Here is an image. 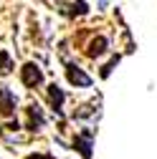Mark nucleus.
Segmentation results:
<instances>
[{
    "mask_svg": "<svg viewBox=\"0 0 157 159\" xmlns=\"http://www.w3.org/2000/svg\"><path fill=\"white\" fill-rule=\"evenodd\" d=\"M66 76H69V81H71L74 86H84V89H86V86H91V78H89L81 68H78V66H74V63H69V66H66Z\"/></svg>",
    "mask_w": 157,
    "mask_h": 159,
    "instance_id": "3",
    "label": "nucleus"
},
{
    "mask_svg": "<svg viewBox=\"0 0 157 159\" xmlns=\"http://www.w3.org/2000/svg\"><path fill=\"white\" fill-rule=\"evenodd\" d=\"M21 81H23V86H28V89H36V86H41L43 84V71L38 68V63H26L23 68H21Z\"/></svg>",
    "mask_w": 157,
    "mask_h": 159,
    "instance_id": "1",
    "label": "nucleus"
},
{
    "mask_svg": "<svg viewBox=\"0 0 157 159\" xmlns=\"http://www.w3.org/2000/svg\"><path fill=\"white\" fill-rule=\"evenodd\" d=\"M107 46H109V43H107V38L99 35V38H94V41L89 43V51H86V53H89L91 58H99V56L107 53Z\"/></svg>",
    "mask_w": 157,
    "mask_h": 159,
    "instance_id": "7",
    "label": "nucleus"
},
{
    "mask_svg": "<svg viewBox=\"0 0 157 159\" xmlns=\"http://www.w3.org/2000/svg\"><path fill=\"white\" fill-rule=\"evenodd\" d=\"M64 98H66V96H64V91L58 89L56 84H51V86H48V101H51V106H53V111H56V114H64V111H61V109H64Z\"/></svg>",
    "mask_w": 157,
    "mask_h": 159,
    "instance_id": "6",
    "label": "nucleus"
},
{
    "mask_svg": "<svg viewBox=\"0 0 157 159\" xmlns=\"http://www.w3.org/2000/svg\"><path fill=\"white\" fill-rule=\"evenodd\" d=\"M15 114V93L8 86H0V116H13Z\"/></svg>",
    "mask_w": 157,
    "mask_h": 159,
    "instance_id": "2",
    "label": "nucleus"
},
{
    "mask_svg": "<svg viewBox=\"0 0 157 159\" xmlns=\"http://www.w3.org/2000/svg\"><path fill=\"white\" fill-rule=\"evenodd\" d=\"M117 63H119V56H114V58H112V61H109V63H107V66H104V71H102V76H104V78H107V76H109V73H112V68H114V66H117Z\"/></svg>",
    "mask_w": 157,
    "mask_h": 159,
    "instance_id": "9",
    "label": "nucleus"
},
{
    "mask_svg": "<svg viewBox=\"0 0 157 159\" xmlns=\"http://www.w3.org/2000/svg\"><path fill=\"white\" fill-rule=\"evenodd\" d=\"M74 149H78L84 159H91V131H84L74 139Z\"/></svg>",
    "mask_w": 157,
    "mask_h": 159,
    "instance_id": "5",
    "label": "nucleus"
},
{
    "mask_svg": "<svg viewBox=\"0 0 157 159\" xmlns=\"http://www.w3.org/2000/svg\"><path fill=\"white\" fill-rule=\"evenodd\" d=\"M10 71H13V61H10L8 51H0V76H8Z\"/></svg>",
    "mask_w": 157,
    "mask_h": 159,
    "instance_id": "8",
    "label": "nucleus"
},
{
    "mask_svg": "<svg viewBox=\"0 0 157 159\" xmlns=\"http://www.w3.org/2000/svg\"><path fill=\"white\" fill-rule=\"evenodd\" d=\"M43 124H46V119H43L41 106H38V104H31V106H28V129H31V131H38Z\"/></svg>",
    "mask_w": 157,
    "mask_h": 159,
    "instance_id": "4",
    "label": "nucleus"
},
{
    "mask_svg": "<svg viewBox=\"0 0 157 159\" xmlns=\"http://www.w3.org/2000/svg\"><path fill=\"white\" fill-rule=\"evenodd\" d=\"M26 159H53L51 154H28Z\"/></svg>",
    "mask_w": 157,
    "mask_h": 159,
    "instance_id": "10",
    "label": "nucleus"
}]
</instances>
